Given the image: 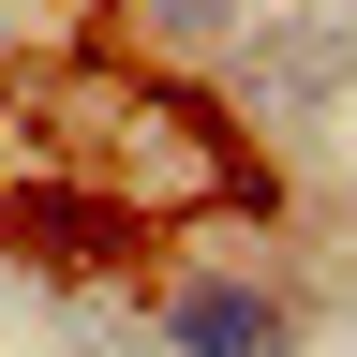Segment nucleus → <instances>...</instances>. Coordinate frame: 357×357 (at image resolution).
I'll list each match as a JSON object with an SVG mask.
<instances>
[{
	"instance_id": "nucleus-1",
	"label": "nucleus",
	"mask_w": 357,
	"mask_h": 357,
	"mask_svg": "<svg viewBox=\"0 0 357 357\" xmlns=\"http://www.w3.org/2000/svg\"><path fill=\"white\" fill-rule=\"evenodd\" d=\"M149 342L164 357H298L312 342V298L283 268H178L149 298Z\"/></svg>"
},
{
	"instance_id": "nucleus-2",
	"label": "nucleus",
	"mask_w": 357,
	"mask_h": 357,
	"mask_svg": "<svg viewBox=\"0 0 357 357\" xmlns=\"http://www.w3.org/2000/svg\"><path fill=\"white\" fill-rule=\"evenodd\" d=\"M238 30H253V0H119V45L149 75H208Z\"/></svg>"
},
{
	"instance_id": "nucleus-3",
	"label": "nucleus",
	"mask_w": 357,
	"mask_h": 357,
	"mask_svg": "<svg viewBox=\"0 0 357 357\" xmlns=\"http://www.w3.org/2000/svg\"><path fill=\"white\" fill-rule=\"evenodd\" d=\"M223 75H238V105H268V119H312V105H328V89H342V45L328 30H283V45H223Z\"/></svg>"
}]
</instances>
